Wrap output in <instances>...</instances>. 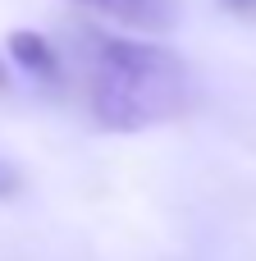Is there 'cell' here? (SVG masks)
I'll return each mask as SVG.
<instances>
[{
  "mask_svg": "<svg viewBox=\"0 0 256 261\" xmlns=\"http://www.w3.org/2000/svg\"><path fill=\"white\" fill-rule=\"evenodd\" d=\"M9 60H18V69L41 78V83L60 78V50L41 32H9Z\"/></svg>",
  "mask_w": 256,
  "mask_h": 261,
  "instance_id": "obj_2",
  "label": "cell"
},
{
  "mask_svg": "<svg viewBox=\"0 0 256 261\" xmlns=\"http://www.w3.org/2000/svg\"><path fill=\"white\" fill-rule=\"evenodd\" d=\"M18 184H23V179H18V170H14L9 161H0V202H5V197H14V193H18Z\"/></svg>",
  "mask_w": 256,
  "mask_h": 261,
  "instance_id": "obj_4",
  "label": "cell"
},
{
  "mask_svg": "<svg viewBox=\"0 0 256 261\" xmlns=\"http://www.w3.org/2000/svg\"><path fill=\"white\" fill-rule=\"evenodd\" d=\"M229 5H252V0H229Z\"/></svg>",
  "mask_w": 256,
  "mask_h": 261,
  "instance_id": "obj_6",
  "label": "cell"
},
{
  "mask_svg": "<svg viewBox=\"0 0 256 261\" xmlns=\"http://www.w3.org/2000/svg\"><path fill=\"white\" fill-rule=\"evenodd\" d=\"M5 83H9V78H5V60H0V92H5Z\"/></svg>",
  "mask_w": 256,
  "mask_h": 261,
  "instance_id": "obj_5",
  "label": "cell"
},
{
  "mask_svg": "<svg viewBox=\"0 0 256 261\" xmlns=\"http://www.w3.org/2000/svg\"><path fill=\"white\" fill-rule=\"evenodd\" d=\"M101 18H115V23H128V28H165L169 23V5L165 0H73Z\"/></svg>",
  "mask_w": 256,
  "mask_h": 261,
  "instance_id": "obj_3",
  "label": "cell"
},
{
  "mask_svg": "<svg viewBox=\"0 0 256 261\" xmlns=\"http://www.w3.org/2000/svg\"><path fill=\"white\" fill-rule=\"evenodd\" d=\"M192 73L188 64L137 37H96L87 64V101L92 115L115 133H142L156 124L179 119L192 106Z\"/></svg>",
  "mask_w": 256,
  "mask_h": 261,
  "instance_id": "obj_1",
  "label": "cell"
}]
</instances>
